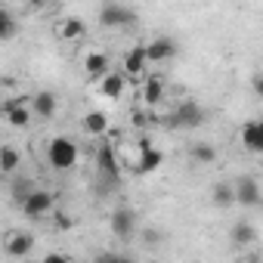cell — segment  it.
<instances>
[{
    "mask_svg": "<svg viewBox=\"0 0 263 263\" xmlns=\"http://www.w3.org/2000/svg\"><path fill=\"white\" fill-rule=\"evenodd\" d=\"M115 263H137V260H130V257H118Z\"/></svg>",
    "mask_w": 263,
    "mask_h": 263,
    "instance_id": "cell-28",
    "label": "cell"
},
{
    "mask_svg": "<svg viewBox=\"0 0 263 263\" xmlns=\"http://www.w3.org/2000/svg\"><path fill=\"white\" fill-rule=\"evenodd\" d=\"M189 158H192L195 164H211V161L217 158V149H214L211 143H192V146H189Z\"/></svg>",
    "mask_w": 263,
    "mask_h": 263,
    "instance_id": "cell-21",
    "label": "cell"
},
{
    "mask_svg": "<svg viewBox=\"0 0 263 263\" xmlns=\"http://www.w3.org/2000/svg\"><path fill=\"white\" fill-rule=\"evenodd\" d=\"M44 263H71V260H68L65 254H47V257H44Z\"/></svg>",
    "mask_w": 263,
    "mask_h": 263,
    "instance_id": "cell-25",
    "label": "cell"
},
{
    "mask_svg": "<svg viewBox=\"0 0 263 263\" xmlns=\"http://www.w3.org/2000/svg\"><path fill=\"white\" fill-rule=\"evenodd\" d=\"M16 31H19V22H16V16H13L7 7H0V41H10Z\"/></svg>",
    "mask_w": 263,
    "mask_h": 263,
    "instance_id": "cell-23",
    "label": "cell"
},
{
    "mask_svg": "<svg viewBox=\"0 0 263 263\" xmlns=\"http://www.w3.org/2000/svg\"><path fill=\"white\" fill-rule=\"evenodd\" d=\"M124 81H127L124 71H111L108 78L99 81V93L108 96V99H121V96H124Z\"/></svg>",
    "mask_w": 263,
    "mask_h": 263,
    "instance_id": "cell-16",
    "label": "cell"
},
{
    "mask_svg": "<svg viewBox=\"0 0 263 263\" xmlns=\"http://www.w3.org/2000/svg\"><path fill=\"white\" fill-rule=\"evenodd\" d=\"M254 238H257V229H254L251 223H235V226H232V241H235L238 248L251 245Z\"/></svg>",
    "mask_w": 263,
    "mask_h": 263,
    "instance_id": "cell-24",
    "label": "cell"
},
{
    "mask_svg": "<svg viewBox=\"0 0 263 263\" xmlns=\"http://www.w3.org/2000/svg\"><path fill=\"white\" fill-rule=\"evenodd\" d=\"M111 232H115V238H121V241H130V238H134V232H137V214L130 211L127 204H118V208L111 211Z\"/></svg>",
    "mask_w": 263,
    "mask_h": 263,
    "instance_id": "cell-5",
    "label": "cell"
},
{
    "mask_svg": "<svg viewBox=\"0 0 263 263\" xmlns=\"http://www.w3.org/2000/svg\"><path fill=\"white\" fill-rule=\"evenodd\" d=\"M164 164V155L161 149H155L152 143H143L140 146V161H137V174H155L158 167Z\"/></svg>",
    "mask_w": 263,
    "mask_h": 263,
    "instance_id": "cell-11",
    "label": "cell"
},
{
    "mask_svg": "<svg viewBox=\"0 0 263 263\" xmlns=\"http://www.w3.org/2000/svg\"><path fill=\"white\" fill-rule=\"evenodd\" d=\"M84 31H87V25H84V19H78V16H71V19H65V22L59 25V34H62L65 41H78V37H84Z\"/></svg>",
    "mask_w": 263,
    "mask_h": 263,
    "instance_id": "cell-22",
    "label": "cell"
},
{
    "mask_svg": "<svg viewBox=\"0 0 263 263\" xmlns=\"http://www.w3.org/2000/svg\"><path fill=\"white\" fill-rule=\"evenodd\" d=\"M93 263H115V257H96Z\"/></svg>",
    "mask_w": 263,
    "mask_h": 263,
    "instance_id": "cell-27",
    "label": "cell"
},
{
    "mask_svg": "<svg viewBox=\"0 0 263 263\" xmlns=\"http://www.w3.org/2000/svg\"><path fill=\"white\" fill-rule=\"evenodd\" d=\"M260 161H263V155H260Z\"/></svg>",
    "mask_w": 263,
    "mask_h": 263,
    "instance_id": "cell-30",
    "label": "cell"
},
{
    "mask_svg": "<svg viewBox=\"0 0 263 263\" xmlns=\"http://www.w3.org/2000/svg\"><path fill=\"white\" fill-rule=\"evenodd\" d=\"M84 71H87L90 78H96V81H102V78H108V74H111V65H108V56H105V53H99V50H93V53H87V59H84Z\"/></svg>",
    "mask_w": 263,
    "mask_h": 263,
    "instance_id": "cell-14",
    "label": "cell"
},
{
    "mask_svg": "<svg viewBox=\"0 0 263 263\" xmlns=\"http://www.w3.org/2000/svg\"><path fill=\"white\" fill-rule=\"evenodd\" d=\"M96 171H99V177H102L108 186L118 183L121 167H118V158H115V149H111V146H99V152H96Z\"/></svg>",
    "mask_w": 263,
    "mask_h": 263,
    "instance_id": "cell-6",
    "label": "cell"
},
{
    "mask_svg": "<svg viewBox=\"0 0 263 263\" xmlns=\"http://www.w3.org/2000/svg\"><path fill=\"white\" fill-rule=\"evenodd\" d=\"M235 201L245 204V208H257L263 201V192H260V183L254 177H238L235 180Z\"/></svg>",
    "mask_w": 263,
    "mask_h": 263,
    "instance_id": "cell-7",
    "label": "cell"
},
{
    "mask_svg": "<svg viewBox=\"0 0 263 263\" xmlns=\"http://www.w3.org/2000/svg\"><path fill=\"white\" fill-rule=\"evenodd\" d=\"M146 263H164V260H146Z\"/></svg>",
    "mask_w": 263,
    "mask_h": 263,
    "instance_id": "cell-29",
    "label": "cell"
},
{
    "mask_svg": "<svg viewBox=\"0 0 263 263\" xmlns=\"http://www.w3.org/2000/svg\"><path fill=\"white\" fill-rule=\"evenodd\" d=\"M19 161H22V155L16 152V146H4V149H0V174L13 177L19 171Z\"/></svg>",
    "mask_w": 263,
    "mask_h": 263,
    "instance_id": "cell-19",
    "label": "cell"
},
{
    "mask_svg": "<svg viewBox=\"0 0 263 263\" xmlns=\"http://www.w3.org/2000/svg\"><path fill=\"white\" fill-rule=\"evenodd\" d=\"M19 208H22V214L31 217V220L47 217V214H53V208H56V195H53L50 189H34V192H28V198H25Z\"/></svg>",
    "mask_w": 263,
    "mask_h": 263,
    "instance_id": "cell-4",
    "label": "cell"
},
{
    "mask_svg": "<svg viewBox=\"0 0 263 263\" xmlns=\"http://www.w3.org/2000/svg\"><path fill=\"white\" fill-rule=\"evenodd\" d=\"M56 108H59V99H56V93H50V90H41V93H34V96H31V111H34L37 118L50 121V118L56 115Z\"/></svg>",
    "mask_w": 263,
    "mask_h": 263,
    "instance_id": "cell-13",
    "label": "cell"
},
{
    "mask_svg": "<svg viewBox=\"0 0 263 263\" xmlns=\"http://www.w3.org/2000/svg\"><path fill=\"white\" fill-rule=\"evenodd\" d=\"M241 143H245L248 152L263 155V118H260V121H248V124L241 127Z\"/></svg>",
    "mask_w": 263,
    "mask_h": 263,
    "instance_id": "cell-12",
    "label": "cell"
},
{
    "mask_svg": "<svg viewBox=\"0 0 263 263\" xmlns=\"http://www.w3.org/2000/svg\"><path fill=\"white\" fill-rule=\"evenodd\" d=\"M84 130H87V134H93V137L105 134V130H108V115L105 111H87L84 115Z\"/></svg>",
    "mask_w": 263,
    "mask_h": 263,
    "instance_id": "cell-20",
    "label": "cell"
},
{
    "mask_svg": "<svg viewBox=\"0 0 263 263\" xmlns=\"http://www.w3.org/2000/svg\"><path fill=\"white\" fill-rule=\"evenodd\" d=\"M146 65H149V56H146V44H137L134 50L127 53V59H124V74L127 78H140V74H146Z\"/></svg>",
    "mask_w": 263,
    "mask_h": 263,
    "instance_id": "cell-10",
    "label": "cell"
},
{
    "mask_svg": "<svg viewBox=\"0 0 263 263\" xmlns=\"http://www.w3.org/2000/svg\"><path fill=\"white\" fill-rule=\"evenodd\" d=\"M143 99H146V105H158V102L164 99V81L149 74V78L143 81Z\"/></svg>",
    "mask_w": 263,
    "mask_h": 263,
    "instance_id": "cell-17",
    "label": "cell"
},
{
    "mask_svg": "<svg viewBox=\"0 0 263 263\" xmlns=\"http://www.w3.org/2000/svg\"><path fill=\"white\" fill-rule=\"evenodd\" d=\"M211 198H214L217 208H232V204H238V201H235V183H217L214 192H211Z\"/></svg>",
    "mask_w": 263,
    "mask_h": 263,
    "instance_id": "cell-18",
    "label": "cell"
},
{
    "mask_svg": "<svg viewBox=\"0 0 263 263\" xmlns=\"http://www.w3.org/2000/svg\"><path fill=\"white\" fill-rule=\"evenodd\" d=\"M99 25L105 28H130L137 25V13L124 4H102L99 7Z\"/></svg>",
    "mask_w": 263,
    "mask_h": 263,
    "instance_id": "cell-3",
    "label": "cell"
},
{
    "mask_svg": "<svg viewBox=\"0 0 263 263\" xmlns=\"http://www.w3.org/2000/svg\"><path fill=\"white\" fill-rule=\"evenodd\" d=\"M146 56H149V62H167L177 56V41L174 37H155L146 44Z\"/></svg>",
    "mask_w": 263,
    "mask_h": 263,
    "instance_id": "cell-9",
    "label": "cell"
},
{
    "mask_svg": "<svg viewBox=\"0 0 263 263\" xmlns=\"http://www.w3.org/2000/svg\"><path fill=\"white\" fill-rule=\"evenodd\" d=\"M254 93L263 99V74H257V78H254Z\"/></svg>",
    "mask_w": 263,
    "mask_h": 263,
    "instance_id": "cell-26",
    "label": "cell"
},
{
    "mask_svg": "<svg viewBox=\"0 0 263 263\" xmlns=\"http://www.w3.org/2000/svg\"><path fill=\"white\" fill-rule=\"evenodd\" d=\"M4 115H7V124L16 127V130H22V127L31 124V108L25 102H7L4 105Z\"/></svg>",
    "mask_w": 263,
    "mask_h": 263,
    "instance_id": "cell-15",
    "label": "cell"
},
{
    "mask_svg": "<svg viewBox=\"0 0 263 263\" xmlns=\"http://www.w3.org/2000/svg\"><path fill=\"white\" fill-rule=\"evenodd\" d=\"M31 248H34V235L25 232V229H16V232H10V235L4 238V251H7L10 257H28Z\"/></svg>",
    "mask_w": 263,
    "mask_h": 263,
    "instance_id": "cell-8",
    "label": "cell"
},
{
    "mask_svg": "<svg viewBox=\"0 0 263 263\" xmlns=\"http://www.w3.org/2000/svg\"><path fill=\"white\" fill-rule=\"evenodd\" d=\"M81 152H78V143L68 140V137H53L47 143V161L53 171H71L78 164Z\"/></svg>",
    "mask_w": 263,
    "mask_h": 263,
    "instance_id": "cell-1",
    "label": "cell"
},
{
    "mask_svg": "<svg viewBox=\"0 0 263 263\" xmlns=\"http://www.w3.org/2000/svg\"><path fill=\"white\" fill-rule=\"evenodd\" d=\"M167 124L177 127V130H195V127L204 124V108H201L198 102H192V99H183V102L171 111Z\"/></svg>",
    "mask_w": 263,
    "mask_h": 263,
    "instance_id": "cell-2",
    "label": "cell"
}]
</instances>
